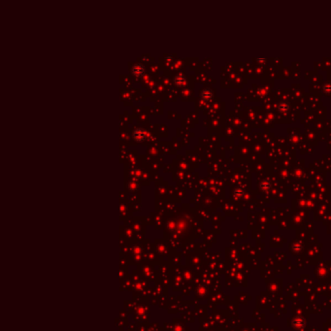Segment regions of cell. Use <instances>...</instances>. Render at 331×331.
I'll return each mask as SVG.
<instances>
[{
    "mask_svg": "<svg viewBox=\"0 0 331 331\" xmlns=\"http://www.w3.org/2000/svg\"><path fill=\"white\" fill-rule=\"evenodd\" d=\"M132 71H133V73H134V74L136 73V71L139 72V73L141 74L143 72V67H142V66H140V65H135L134 67H133V70Z\"/></svg>",
    "mask_w": 331,
    "mask_h": 331,
    "instance_id": "1",
    "label": "cell"
}]
</instances>
